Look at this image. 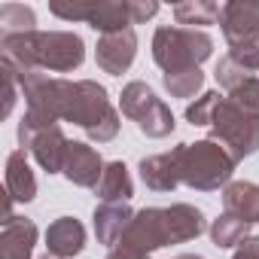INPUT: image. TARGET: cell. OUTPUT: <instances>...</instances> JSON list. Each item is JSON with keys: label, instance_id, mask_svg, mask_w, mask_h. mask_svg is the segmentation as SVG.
Returning a JSON list of instances; mask_svg holds the SVG:
<instances>
[{"label": "cell", "instance_id": "ba28073f", "mask_svg": "<svg viewBox=\"0 0 259 259\" xmlns=\"http://www.w3.org/2000/svg\"><path fill=\"white\" fill-rule=\"evenodd\" d=\"M85 61V43L73 31H37L34 64L43 73H73Z\"/></svg>", "mask_w": 259, "mask_h": 259}, {"label": "cell", "instance_id": "6da1fadb", "mask_svg": "<svg viewBox=\"0 0 259 259\" xmlns=\"http://www.w3.org/2000/svg\"><path fill=\"white\" fill-rule=\"evenodd\" d=\"M204 229H207V220L195 204L180 201L171 207H144L135 213L122 244L132 250H141V253H153L168 244L195 241Z\"/></svg>", "mask_w": 259, "mask_h": 259}, {"label": "cell", "instance_id": "4fadbf2b", "mask_svg": "<svg viewBox=\"0 0 259 259\" xmlns=\"http://www.w3.org/2000/svg\"><path fill=\"white\" fill-rule=\"evenodd\" d=\"M104 159L95 147L82 144V141H70V150H67V159H64V177L73 183V186H82V189H95L104 177Z\"/></svg>", "mask_w": 259, "mask_h": 259}, {"label": "cell", "instance_id": "9c48e42d", "mask_svg": "<svg viewBox=\"0 0 259 259\" xmlns=\"http://www.w3.org/2000/svg\"><path fill=\"white\" fill-rule=\"evenodd\" d=\"M19 144H22V150H31V156L37 159V165L46 174H61L64 171V159H67L70 141L61 132V125L31 128V125L19 122Z\"/></svg>", "mask_w": 259, "mask_h": 259}, {"label": "cell", "instance_id": "d6a6232c", "mask_svg": "<svg viewBox=\"0 0 259 259\" xmlns=\"http://www.w3.org/2000/svg\"><path fill=\"white\" fill-rule=\"evenodd\" d=\"M40 259H55V256H49V253H46V256H40Z\"/></svg>", "mask_w": 259, "mask_h": 259}, {"label": "cell", "instance_id": "d6986e66", "mask_svg": "<svg viewBox=\"0 0 259 259\" xmlns=\"http://www.w3.org/2000/svg\"><path fill=\"white\" fill-rule=\"evenodd\" d=\"M95 195L101 198V204H128V198L135 195V180L125 162H107L104 177L95 186Z\"/></svg>", "mask_w": 259, "mask_h": 259}, {"label": "cell", "instance_id": "7a4b0ae2", "mask_svg": "<svg viewBox=\"0 0 259 259\" xmlns=\"http://www.w3.org/2000/svg\"><path fill=\"white\" fill-rule=\"evenodd\" d=\"M49 13L64 22H85L101 34L128 31L159 13L156 0H52Z\"/></svg>", "mask_w": 259, "mask_h": 259}, {"label": "cell", "instance_id": "cb8c5ba5", "mask_svg": "<svg viewBox=\"0 0 259 259\" xmlns=\"http://www.w3.org/2000/svg\"><path fill=\"white\" fill-rule=\"evenodd\" d=\"M162 85L171 98H195L204 89V73L201 67H189V70H177V73H162Z\"/></svg>", "mask_w": 259, "mask_h": 259}, {"label": "cell", "instance_id": "8992f818", "mask_svg": "<svg viewBox=\"0 0 259 259\" xmlns=\"http://www.w3.org/2000/svg\"><path fill=\"white\" fill-rule=\"evenodd\" d=\"M19 85H22V98H25V116H22L25 125L52 128V125L64 122L70 79L34 70V73H19Z\"/></svg>", "mask_w": 259, "mask_h": 259}, {"label": "cell", "instance_id": "7c38bea8", "mask_svg": "<svg viewBox=\"0 0 259 259\" xmlns=\"http://www.w3.org/2000/svg\"><path fill=\"white\" fill-rule=\"evenodd\" d=\"M180 153H183V144L171 147L168 153H156V156L141 159L138 171H141L144 186L153 192H174L180 186Z\"/></svg>", "mask_w": 259, "mask_h": 259}, {"label": "cell", "instance_id": "603a6c76", "mask_svg": "<svg viewBox=\"0 0 259 259\" xmlns=\"http://www.w3.org/2000/svg\"><path fill=\"white\" fill-rule=\"evenodd\" d=\"M37 16L25 4H4L0 7V37H16V34H34Z\"/></svg>", "mask_w": 259, "mask_h": 259}, {"label": "cell", "instance_id": "ffe728a7", "mask_svg": "<svg viewBox=\"0 0 259 259\" xmlns=\"http://www.w3.org/2000/svg\"><path fill=\"white\" fill-rule=\"evenodd\" d=\"M156 92L147 85V82H141V79H135V82H128L125 89H122V95H119V113L125 116V119H132L135 125L156 107Z\"/></svg>", "mask_w": 259, "mask_h": 259}, {"label": "cell", "instance_id": "9a60e30c", "mask_svg": "<svg viewBox=\"0 0 259 259\" xmlns=\"http://www.w3.org/2000/svg\"><path fill=\"white\" fill-rule=\"evenodd\" d=\"M37 223L28 217H10L4 220L0 232V259H31L37 247Z\"/></svg>", "mask_w": 259, "mask_h": 259}, {"label": "cell", "instance_id": "4dcf8cb0", "mask_svg": "<svg viewBox=\"0 0 259 259\" xmlns=\"http://www.w3.org/2000/svg\"><path fill=\"white\" fill-rule=\"evenodd\" d=\"M107 259H153L150 253H141V250H132V247H125V244H119V247H113L110 253H107Z\"/></svg>", "mask_w": 259, "mask_h": 259}, {"label": "cell", "instance_id": "2e32d148", "mask_svg": "<svg viewBox=\"0 0 259 259\" xmlns=\"http://www.w3.org/2000/svg\"><path fill=\"white\" fill-rule=\"evenodd\" d=\"M135 213L138 210H132L128 204H98L95 207V235H98V244H104V247H119L122 244V238H125V232H128V226H132V220H135Z\"/></svg>", "mask_w": 259, "mask_h": 259}, {"label": "cell", "instance_id": "30bf717a", "mask_svg": "<svg viewBox=\"0 0 259 259\" xmlns=\"http://www.w3.org/2000/svg\"><path fill=\"white\" fill-rule=\"evenodd\" d=\"M138 58V34L135 28L128 31H116V34H101L98 46H95V64L110 73V76H122Z\"/></svg>", "mask_w": 259, "mask_h": 259}, {"label": "cell", "instance_id": "1f68e13d", "mask_svg": "<svg viewBox=\"0 0 259 259\" xmlns=\"http://www.w3.org/2000/svg\"><path fill=\"white\" fill-rule=\"evenodd\" d=\"M174 259H204V256H198V253H180V256H174Z\"/></svg>", "mask_w": 259, "mask_h": 259}, {"label": "cell", "instance_id": "4316f807", "mask_svg": "<svg viewBox=\"0 0 259 259\" xmlns=\"http://www.w3.org/2000/svg\"><path fill=\"white\" fill-rule=\"evenodd\" d=\"M217 98H220V92H201V95L186 107V122L207 128V125H210V116H213V107H217Z\"/></svg>", "mask_w": 259, "mask_h": 259}, {"label": "cell", "instance_id": "3957f363", "mask_svg": "<svg viewBox=\"0 0 259 259\" xmlns=\"http://www.w3.org/2000/svg\"><path fill=\"white\" fill-rule=\"evenodd\" d=\"M64 122L79 125L95 144H110L119 135V113L113 110L107 89L95 79H70Z\"/></svg>", "mask_w": 259, "mask_h": 259}, {"label": "cell", "instance_id": "5bb4252c", "mask_svg": "<svg viewBox=\"0 0 259 259\" xmlns=\"http://www.w3.org/2000/svg\"><path fill=\"white\" fill-rule=\"evenodd\" d=\"M46 250L55 259H73L85 250V226L76 217H58L46 229Z\"/></svg>", "mask_w": 259, "mask_h": 259}, {"label": "cell", "instance_id": "44dd1931", "mask_svg": "<svg viewBox=\"0 0 259 259\" xmlns=\"http://www.w3.org/2000/svg\"><path fill=\"white\" fill-rule=\"evenodd\" d=\"M220 10H223V4H213V0H186V4H177L171 13H174L177 25H192V28L198 25V31H201V28L220 22Z\"/></svg>", "mask_w": 259, "mask_h": 259}, {"label": "cell", "instance_id": "277c9868", "mask_svg": "<svg viewBox=\"0 0 259 259\" xmlns=\"http://www.w3.org/2000/svg\"><path fill=\"white\" fill-rule=\"evenodd\" d=\"M235 165L238 162L232 159V153L210 138L195 141V144H183L180 183L195 189V192H217V189H226L232 183Z\"/></svg>", "mask_w": 259, "mask_h": 259}, {"label": "cell", "instance_id": "e0dca14e", "mask_svg": "<svg viewBox=\"0 0 259 259\" xmlns=\"http://www.w3.org/2000/svg\"><path fill=\"white\" fill-rule=\"evenodd\" d=\"M223 207H226V213H232V217L256 226L259 223V183L232 180L223 189Z\"/></svg>", "mask_w": 259, "mask_h": 259}, {"label": "cell", "instance_id": "484cf974", "mask_svg": "<svg viewBox=\"0 0 259 259\" xmlns=\"http://www.w3.org/2000/svg\"><path fill=\"white\" fill-rule=\"evenodd\" d=\"M213 76H217L220 89H226V95H229V92H235L238 85H244V82H247L253 73H247L241 64H235V61L226 55V58H220V61H217V67H213Z\"/></svg>", "mask_w": 259, "mask_h": 259}, {"label": "cell", "instance_id": "f546056e", "mask_svg": "<svg viewBox=\"0 0 259 259\" xmlns=\"http://www.w3.org/2000/svg\"><path fill=\"white\" fill-rule=\"evenodd\" d=\"M232 259H259V238H247L244 244H238V250L232 253Z\"/></svg>", "mask_w": 259, "mask_h": 259}, {"label": "cell", "instance_id": "7402d4cb", "mask_svg": "<svg viewBox=\"0 0 259 259\" xmlns=\"http://www.w3.org/2000/svg\"><path fill=\"white\" fill-rule=\"evenodd\" d=\"M207 232H210L213 247L229 250V247H238V244H244V241L250 238V223H244V220H238V217H232V213H223V217H217V220L210 223Z\"/></svg>", "mask_w": 259, "mask_h": 259}, {"label": "cell", "instance_id": "52a82bcc", "mask_svg": "<svg viewBox=\"0 0 259 259\" xmlns=\"http://www.w3.org/2000/svg\"><path fill=\"white\" fill-rule=\"evenodd\" d=\"M207 128H210V141L223 144L235 162H244V159L259 153V116L244 113L226 95L217 98V107H213Z\"/></svg>", "mask_w": 259, "mask_h": 259}, {"label": "cell", "instance_id": "f1b7e54d", "mask_svg": "<svg viewBox=\"0 0 259 259\" xmlns=\"http://www.w3.org/2000/svg\"><path fill=\"white\" fill-rule=\"evenodd\" d=\"M229 58L235 64H241L247 73H259V40L253 43H238V46H229Z\"/></svg>", "mask_w": 259, "mask_h": 259}, {"label": "cell", "instance_id": "8fae6325", "mask_svg": "<svg viewBox=\"0 0 259 259\" xmlns=\"http://www.w3.org/2000/svg\"><path fill=\"white\" fill-rule=\"evenodd\" d=\"M220 28L229 46L259 40V4L256 0H226L220 10Z\"/></svg>", "mask_w": 259, "mask_h": 259}, {"label": "cell", "instance_id": "d4e9b609", "mask_svg": "<svg viewBox=\"0 0 259 259\" xmlns=\"http://www.w3.org/2000/svg\"><path fill=\"white\" fill-rule=\"evenodd\" d=\"M177 128V122H174V113H171V107L159 98L156 101V107L138 122V132L141 135H147V138H153V141H162V138H168L171 132Z\"/></svg>", "mask_w": 259, "mask_h": 259}, {"label": "cell", "instance_id": "ac0fdd59", "mask_svg": "<svg viewBox=\"0 0 259 259\" xmlns=\"http://www.w3.org/2000/svg\"><path fill=\"white\" fill-rule=\"evenodd\" d=\"M7 195L19 204H28L37 198V177L28 165L25 150H13L7 156Z\"/></svg>", "mask_w": 259, "mask_h": 259}, {"label": "cell", "instance_id": "5b68a950", "mask_svg": "<svg viewBox=\"0 0 259 259\" xmlns=\"http://www.w3.org/2000/svg\"><path fill=\"white\" fill-rule=\"evenodd\" d=\"M213 55V40L210 34L198 28H180V25H162L153 34V61L165 73L201 67Z\"/></svg>", "mask_w": 259, "mask_h": 259}, {"label": "cell", "instance_id": "83f0119b", "mask_svg": "<svg viewBox=\"0 0 259 259\" xmlns=\"http://www.w3.org/2000/svg\"><path fill=\"white\" fill-rule=\"evenodd\" d=\"M232 104H238L244 113H250V116H259V76H250L244 85H238L235 92H229L226 95Z\"/></svg>", "mask_w": 259, "mask_h": 259}]
</instances>
